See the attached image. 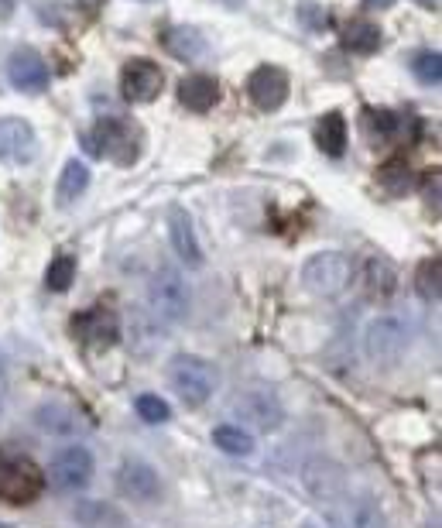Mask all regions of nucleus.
Here are the masks:
<instances>
[{
  "mask_svg": "<svg viewBox=\"0 0 442 528\" xmlns=\"http://www.w3.org/2000/svg\"><path fill=\"white\" fill-rule=\"evenodd\" d=\"M162 45H165V52H172L175 59H203L206 55V35L199 28H192V24H175V28H168L162 31Z\"/></svg>",
  "mask_w": 442,
  "mask_h": 528,
  "instance_id": "nucleus-18",
  "label": "nucleus"
},
{
  "mask_svg": "<svg viewBox=\"0 0 442 528\" xmlns=\"http://www.w3.org/2000/svg\"><path fill=\"white\" fill-rule=\"evenodd\" d=\"M42 491L45 474L38 470V463H31L28 456L0 453V501L31 504L35 498H42Z\"/></svg>",
  "mask_w": 442,
  "mask_h": 528,
  "instance_id": "nucleus-4",
  "label": "nucleus"
},
{
  "mask_svg": "<svg viewBox=\"0 0 442 528\" xmlns=\"http://www.w3.org/2000/svg\"><path fill=\"white\" fill-rule=\"evenodd\" d=\"M168 240H172L175 254H179L186 264H199L203 261V251H199L196 230H192V220L182 206H172L168 210Z\"/></svg>",
  "mask_w": 442,
  "mask_h": 528,
  "instance_id": "nucleus-16",
  "label": "nucleus"
},
{
  "mask_svg": "<svg viewBox=\"0 0 442 528\" xmlns=\"http://www.w3.org/2000/svg\"><path fill=\"white\" fill-rule=\"evenodd\" d=\"M419 4H425V7H439V0H419Z\"/></svg>",
  "mask_w": 442,
  "mask_h": 528,
  "instance_id": "nucleus-34",
  "label": "nucleus"
},
{
  "mask_svg": "<svg viewBox=\"0 0 442 528\" xmlns=\"http://www.w3.org/2000/svg\"><path fill=\"white\" fill-rule=\"evenodd\" d=\"M367 4H371V7H391L395 0H367Z\"/></svg>",
  "mask_w": 442,
  "mask_h": 528,
  "instance_id": "nucleus-33",
  "label": "nucleus"
},
{
  "mask_svg": "<svg viewBox=\"0 0 442 528\" xmlns=\"http://www.w3.org/2000/svg\"><path fill=\"white\" fill-rule=\"evenodd\" d=\"M216 381H220V374H216V367L203 357L179 354L168 364V384H172V391L179 395V402L189 408H199L210 402L216 391Z\"/></svg>",
  "mask_w": 442,
  "mask_h": 528,
  "instance_id": "nucleus-1",
  "label": "nucleus"
},
{
  "mask_svg": "<svg viewBox=\"0 0 442 528\" xmlns=\"http://www.w3.org/2000/svg\"><path fill=\"white\" fill-rule=\"evenodd\" d=\"M408 347V326L398 316H377L364 333V350L377 367H388L401 360Z\"/></svg>",
  "mask_w": 442,
  "mask_h": 528,
  "instance_id": "nucleus-7",
  "label": "nucleus"
},
{
  "mask_svg": "<svg viewBox=\"0 0 442 528\" xmlns=\"http://www.w3.org/2000/svg\"><path fill=\"white\" fill-rule=\"evenodd\" d=\"M233 412H237L244 422H251L254 429H261V432L278 429L281 419H285V412H281V402H278L275 395H271V391H247V395L237 398Z\"/></svg>",
  "mask_w": 442,
  "mask_h": 528,
  "instance_id": "nucleus-13",
  "label": "nucleus"
},
{
  "mask_svg": "<svg viewBox=\"0 0 442 528\" xmlns=\"http://www.w3.org/2000/svg\"><path fill=\"white\" fill-rule=\"evenodd\" d=\"M316 144L329 158H340L347 151V120L340 114H326L316 127Z\"/></svg>",
  "mask_w": 442,
  "mask_h": 528,
  "instance_id": "nucleus-21",
  "label": "nucleus"
},
{
  "mask_svg": "<svg viewBox=\"0 0 442 528\" xmlns=\"http://www.w3.org/2000/svg\"><path fill=\"white\" fill-rule=\"evenodd\" d=\"M0 528H14V525H4V522H0Z\"/></svg>",
  "mask_w": 442,
  "mask_h": 528,
  "instance_id": "nucleus-36",
  "label": "nucleus"
},
{
  "mask_svg": "<svg viewBox=\"0 0 442 528\" xmlns=\"http://www.w3.org/2000/svg\"><path fill=\"white\" fill-rule=\"evenodd\" d=\"M83 144L90 155H107L110 162L117 165H134V158H138L141 151V138H138V127L127 124V120H100L96 124V131L83 134Z\"/></svg>",
  "mask_w": 442,
  "mask_h": 528,
  "instance_id": "nucleus-3",
  "label": "nucleus"
},
{
  "mask_svg": "<svg viewBox=\"0 0 442 528\" xmlns=\"http://www.w3.org/2000/svg\"><path fill=\"white\" fill-rule=\"evenodd\" d=\"M0 18H11V0H0Z\"/></svg>",
  "mask_w": 442,
  "mask_h": 528,
  "instance_id": "nucleus-32",
  "label": "nucleus"
},
{
  "mask_svg": "<svg viewBox=\"0 0 442 528\" xmlns=\"http://www.w3.org/2000/svg\"><path fill=\"white\" fill-rule=\"evenodd\" d=\"M86 186H90V168L79 162V158H72V162H66V168H62V175H59V192H55V199H59L62 206H69V203H76V199L83 196Z\"/></svg>",
  "mask_w": 442,
  "mask_h": 528,
  "instance_id": "nucleus-22",
  "label": "nucleus"
},
{
  "mask_svg": "<svg viewBox=\"0 0 442 528\" xmlns=\"http://www.w3.org/2000/svg\"><path fill=\"white\" fill-rule=\"evenodd\" d=\"M415 285H419V295L429 302L439 299V258L436 261H425L419 268V278H415Z\"/></svg>",
  "mask_w": 442,
  "mask_h": 528,
  "instance_id": "nucleus-28",
  "label": "nucleus"
},
{
  "mask_svg": "<svg viewBox=\"0 0 442 528\" xmlns=\"http://www.w3.org/2000/svg\"><path fill=\"white\" fill-rule=\"evenodd\" d=\"M364 282H367V292H371L374 299H388L398 285L395 264H391L388 258H371L367 261V271H364Z\"/></svg>",
  "mask_w": 442,
  "mask_h": 528,
  "instance_id": "nucleus-23",
  "label": "nucleus"
},
{
  "mask_svg": "<svg viewBox=\"0 0 442 528\" xmlns=\"http://www.w3.org/2000/svg\"><path fill=\"white\" fill-rule=\"evenodd\" d=\"M179 100H182V107L196 110V114H206V110L220 100V83H216L213 76H203V72L186 76L179 83Z\"/></svg>",
  "mask_w": 442,
  "mask_h": 528,
  "instance_id": "nucleus-19",
  "label": "nucleus"
},
{
  "mask_svg": "<svg viewBox=\"0 0 442 528\" xmlns=\"http://www.w3.org/2000/svg\"><path fill=\"white\" fill-rule=\"evenodd\" d=\"M371 124H374V131L381 134V138H391V134H395L398 117L388 114V110H374V114H371Z\"/></svg>",
  "mask_w": 442,
  "mask_h": 528,
  "instance_id": "nucleus-29",
  "label": "nucleus"
},
{
  "mask_svg": "<svg viewBox=\"0 0 442 528\" xmlns=\"http://www.w3.org/2000/svg\"><path fill=\"white\" fill-rule=\"evenodd\" d=\"M165 86V76L155 62L148 59H134L127 62L124 72H120V90H124V100L127 103H151L158 100Z\"/></svg>",
  "mask_w": 442,
  "mask_h": 528,
  "instance_id": "nucleus-10",
  "label": "nucleus"
},
{
  "mask_svg": "<svg viewBox=\"0 0 442 528\" xmlns=\"http://www.w3.org/2000/svg\"><path fill=\"white\" fill-rule=\"evenodd\" d=\"M134 412H138L144 422H151V426L172 419V408H168L165 398H158V395H141L138 402H134Z\"/></svg>",
  "mask_w": 442,
  "mask_h": 528,
  "instance_id": "nucleus-26",
  "label": "nucleus"
},
{
  "mask_svg": "<svg viewBox=\"0 0 442 528\" xmlns=\"http://www.w3.org/2000/svg\"><path fill=\"white\" fill-rule=\"evenodd\" d=\"M302 528H316V525H312V522H305V525H302Z\"/></svg>",
  "mask_w": 442,
  "mask_h": 528,
  "instance_id": "nucleus-35",
  "label": "nucleus"
},
{
  "mask_svg": "<svg viewBox=\"0 0 442 528\" xmlns=\"http://www.w3.org/2000/svg\"><path fill=\"white\" fill-rule=\"evenodd\" d=\"M7 79L18 93H42L48 86V66L31 48H18L7 62Z\"/></svg>",
  "mask_w": 442,
  "mask_h": 528,
  "instance_id": "nucleus-12",
  "label": "nucleus"
},
{
  "mask_svg": "<svg viewBox=\"0 0 442 528\" xmlns=\"http://www.w3.org/2000/svg\"><path fill=\"white\" fill-rule=\"evenodd\" d=\"M76 336L86 343L90 350H103V347H114L120 340V326L117 316L107 309H90L83 316H76Z\"/></svg>",
  "mask_w": 442,
  "mask_h": 528,
  "instance_id": "nucleus-15",
  "label": "nucleus"
},
{
  "mask_svg": "<svg viewBox=\"0 0 442 528\" xmlns=\"http://www.w3.org/2000/svg\"><path fill=\"white\" fill-rule=\"evenodd\" d=\"M38 155L35 127L21 117H0V162L28 165Z\"/></svg>",
  "mask_w": 442,
  "mask_h": 528,
  "instance_id": "nucleus-9",
  "label": "nucleus"
},
{
  "mask_svg": "<svg viewBox=\"0 0 442 528\" xmlns=\"http://www.w3.org/2000/svg\"><path fill=\"white\" fill-rule=\"evenodd\" d=\"M302 487L316 504H326L333 508L336 501L347 498V474L336 460L329 456H309L302 463Z\"/></svg>",
  "mask_w": 442,
  "mask_h": 528,
  "instance_id": "nucleus-6",
  "label": "nucleus"
},
{
  "mask_svg": "<svg viewBox=\"0 0 442 528\" xmlns=\"http://www.w3.org/2000/svg\"><path fill=\"white\" fill-rule=\"evenodd\" d=\"M213 443H216V450H223L230 456L254 453V436L244 426H216L213 429Z\"/></svg>",
  "mask_w": 442,
  "mask_h": 528,
  "instance_id": "nucleus-24",
  "label": "nucleus"
},
{
  "mask_svg": "<svg viewBox=\"0 0 442 528\" xmlns=\"http://www.w3.org/2000/svg\"><path fill=\"white\" fill-rule=\"evenodd\" d=\"M412 69H415V76H419L425 86H439V79H442V59H439V52H419L412 59Z\"/></svg>",
  "mask_w": 442,
  "mask_h": 528,
  "instance_id": "nucleus-27",
  "label": "nucleus"
},
{
  "mask_svg": "<svg viewBox=\"0 0 442 528\" xmlns=\"http://www.w3.org/2000/svg\"><path fill=\"white\" fill-rule=\"evenodd\" d=\"M79 7H83V11H96V7H100V0H79Z\"/></svg>",
  "mask_w": 442,
  "mask_h": 528,
  "instance_id": "nucleus-31",
  "label": "nucleus"
},
{
  "mask_svg": "<svg viewBox=\"0 0 442 528\" xmlns=\"http://www.w3.org/2000/svg\"><path fill=\"white\" fill-rule=\"evenodd\" d=\"M340 45L357 55H374L381 48V28L367 18H350L340 28Z\"/></svg>",
  "mask_w": 442,
  "mask_h": 528,
  "instance_id": "nucleus-20",
  "label": "nucleus"
},
{
  "mask_svg": "<svg viewBox=\"0 0 442 528\" xmlns=\"http://www.w3.org/2000/svg\"><path fill=\"white\" fill-rule=\"evenodd\" d=\"M299 18H309V28L312 31H319V28H326V11H319V7H312V4H302L299 7Z\"/></svg>",
  "mask_w": 442,
  "mask_h": 528,
  "instance_id": "nucleus-30",
  "label": "nucleus"
},
{
  "mask_svg": "<svg viewBox=\"0 0 442 528\" xmlns=\"http://www.w3.org/2000/svg\"><path fill=\"white\" fill-rule=\"evenodd\" d=\"M336 525L340 528H388V518H384L381 504H377L371 494H357L343 504V511L336 515Z\"/></svg>",
  "mask_w": 442,
  "mask_h": 528,
  "instance_id": "nucleus-17",
  "label": "nucleus"
},
{
  "mask_svg": "<svg viewBox=\"0 0 442 528\" xmlns=\"http://www.w3.org/2000/svg\"><path fill=\"white\" fill-rule=\"evenodd\" d=\"M247 93H251L254 107L261 110H278L288 100V76L278 66H261L247 79Z\"/></svg>",
  "mask_w": 442,
  "mask_h": 528,
  "instance_id": "nucleus-14",
  "label": "nucleus"
},
{
  "mask_svg": "<svg viewBox=\"0 0 442 528\" xmlns=\"http://www.w3.org/2000/svg\"><path fill=\"white\" fill-rule=\"evenodd\" d=\"M117 487L138 504H151L162 494V477L155 474V467L144 460H124L117 470Z\"/></svg>",
  "mask_w": 442,
  "mask_h": 528,
  "instance_id": "nucleus-11",
  "label": "nucleus"
},
{
  "mask_svg": "<svg viewBox=\"0 0 442 528\" xmlns=\"http://www.w3.org/2000/svg\"><path fill=\"white\" fill-rule=\"evenodd\" d=\"M353 278V261L340 251H319L302 264V282L316 295H340Z\"/></svg>",
  "mask_w": 442,
  "mask_h": 528,
  "instance_id": "nucleus-5",
  "label": "nucleus"
},
{
  "mask_svg": "<svg viewBox=\"0 0 442 528\" xmlns=\"http://www.w3.org/2000/svg\"><path fill=\"white\" fill-rule=\"evenodd\" d=\"M148 302L155 319H162V323H182L192 309V292L186 275L179 268H172V264H162L148 282Z\"/></svg>",
  "mask_w": 442,
  "mask_h": 528,
  "instance_id": "nucleus-2",
  "label": "nucleus"
},
{
  "mask_svg": "<svg viewBox=\"0 0 442 528\" xmlns=\"http://www.w3.org/2000/svg\"><path fill=\"white\" fill-rule=\"evenodd\" d=\"M93 480V453L86 446H66L52 456V484L59 491H83Z\"/></svg>",
  "mask_w": 442,
  "mask_h": 528,
  "instance_id": "nucleus-8",
  "label": "nucleus"
},
{
  "mask_svg": "<svg viewBox=\"0 0 442 528\" xmlns=\"http://www.w3.org/2000/svg\"><path fill=\"white\" fill-rule=\"evenodd\" d=\"M72 278H76V258H69V254H62V258H55L48 264V288L52 292H69Z\"/></svg>",
  "mask_w": 442,
  "mask_h": 528,
  "instance_id": "nucleus-25",
  "label": "nucleus"
}]
</instances>
